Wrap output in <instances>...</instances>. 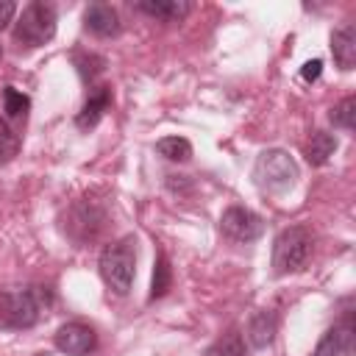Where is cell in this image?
Returning a JSON list of instances; mask_svg holds the SVG:
<instances>
[{"mask_svg":"<svg viewBox=\"0 0 356 356\" xmlns=\"http://www.w3.org/2000/svg\"><path fill=\"white\" fill-rule=\"evenodd\" d=\"M14 14H17V6L11 0H0V31L8 28V22L14 19Z\"/></svg>","mask_w":356,"mask_h":356,"instance_id":"cell-24","label":"cell"},{"mask_svg":"<svg viewBox=\"0 0 356 356\" xmlns=\"http://www.w3.org/2000/svg\"><path fill=\"white\" fill-rule=\"evenodd\" d=\"M72 64L78 67V75H81L83 81H95V78L106 70V58L97 56V53H86V50L75 53V56H72Z\"/></svg>","mask_w":356,"mask_h":356,"instance_id":"cell-20","label":"cell"},{"mask_svg":"<svg viewBox=\"0 0 356 356\" xmlns=\"http://www.w3.org/2000/svg\"><path fill=\"white\" fill-rule=\"evenodd\" d=\"M220 234L236 245H248L264 234V220L245 206H228L220 217Z\"/></svg>","mask_w":356,"mask_h":356,"instance_id":"cell-6","label":"cell"},{"mask_svg":"<svg viewBox=\"0 0 356 356\" xmlns=\"http://www.w3.org/2000/svg\"><path fill=\"white\" fill-rule=\"evenodd\" d=\"M0 58H3V47H0Z\"/></svg>","mask_w":356,"mask_h":356,"instance_id":"cell-25","label":"cell"},{"mask_svg":"<svg viewBox=\"0 0 356 356\" xmlns=\"http://www.w3.org/2000/svg\"><path fill=\"white\" fill-rule=\"evenodd\" d=\"M320 75H323V61H320V58H312V61H306V64L300 67V78H303L306 83H314Z\"/></svg>","mask_w":356,"mask_h":356,"instance_id":"cell-23","label":"cell"},{"mask_svg":"<svg viewBox=\"0 0 356 356\" xmlns=\"http://www.w3.org/2000/svg\"><path fill=\"white\" fill-rule=\"evenodd\" d=\"M312 250H314V236L306 225H289L278 231V236L273 239V273L275 275L300 273L309 264Z\"/></svg>","mask_w":356,"mask_h":356,"instance_id":"cell-3","label":"cell"},{"mask_svg":"<svg viewBox=\"0 0 356 356\" xmlns=\"http://www.w3.org/2000/svg\"><path fill=\"white\" fill-rule=\"evenodd\" d=\"M337 153V136L328 131H314L306 142V161L312 167H323Z\"/></svg>","mask_w":356,"mask_h":356,"instance_id":"cell-14","label":"cell"},{"mask_svg":"<svg viewBox=\"0 0 356 356\" xmlns=\"http://www.w3.org/2000/svg\"><path fill=\"white\" fill-rule=\"evenodd\" d=\"M275 331H278V320H275V314L267 312V309H261V312H256V314L248 320L245 337H248L250 348H267V345L273 342Z\"/></svg>","mask_w":356,"mask_h":356,"instance_id":"cell-13","label":"cell"},{"mask_svg":"<svg viewBox=\"0 0 356 356\" xmlns=\"http://www.w3.org/2000/svg\"><path fill=\"white\" fill-rule=\"evenodd\" d=\"M170 284H172V270H170V264H167V256H164V253H159V256H156V264H153V281H150V300H156V298L167 295Z\"/></svg>","mask_w":356,"mask_h":356,"instance_id":"cell-19","label":"cell"},{"mask_svg":"<svg viewBox=\"0 0 356 356\" xmlns=\"http://www.w3.org/2000/svg\"><path fill=\"white\" fill-rule=\"evenodd\" d=\"M3 111L8 120H22L31 111V97L14 86H6L3 89Z\"/></svg>","mask_w":356,"mask_h":356,"instance_id":"cell-18","label":"cell"},{"mask_svg":"<svg viewBox=\"0 0 356 356\" xmlns=\"http://www.w3.org/2000/svg\"><path fill=\"white\" fill-rule=\"evenodd\" d=\"M53 342H56V348H58L61 353H67V356H89V353L97 348V334H95L92 325L72 320V323H64V325L56 331Z\"/></svg>","mask_w":356,"mask_h":356,"instance_id":"cell-7","label":"cell"},{"mask_svg":"<svg viewBox=\"0 0 356 356\" xmlns=\"http://www.w3.org/2000/svg\"><path fill=\"white\" fill-rule=\"evenodd\" d=\"M97 267H100V278L114 295H128L136 275V239L122 236L117 242H108L100 250Z\"/></svg>","mask_w":356,"mask_h":356,"instance_id":"cell-2","label":"cell"},{"mask_svg":"<svg viewBox=\"0 0 356 356\" xmlns=\"http://www.w3.org/2000/svg\"><path fill=\"white\" fill-rule=\"evenodd\" d=\"M203 356H245V339H242V334L236 328H231L217 342H211Z\"/></svg>","mask_w":356,"mask_h":356,"instance_id":"cell-17","label":"cell"},{"mask_svg":"<svg viewBox=\"0 0 356 356\" xmlns=\"http://www.w3.org/2000/svg\"><path fill=\"white\" fill-rule=\"evenodd\" d=\"M108 106H111V86H95V89L89 92V97H86V103L81 106V111H78V117H75V125H78L81 131L95 128V125L103 120V114L108 111Z\"/></svg>","mask_w":356,"mask_h":356,"instance_id":"cell-10","label":"cell"},{"mask_svg":"<svg viewBox=\"0 0 356 356\" xmlns=\"http://www.w3.org/2000/svg\"><path fill=\"white\" fill-rule=\"evenodd\" d=\"M253 181H256V186L261 192H270V195L289 192L295 186V181H298V164L281 147L261 150L256 164H253Z\"/></svg>","mask_w":356,"mask_h":356,"instance_id":"cell-4","label":"cell"},{"mask_svg":"<svg viewBox=\"0 0 356 356\" xmlns=\"http://www.w3.org/2000/svg\"><path fill=\"white\" fill-rule=\"evenodd\" d=\"M56 22H58V17H56L53 3L33 0L22 8V14L14 25V39L22 47H42L56 36Z\"/></svg>","mask_w":356,"mask_h":356,"instance_id":"cell-5","label":"cell"},{"mask_svg":"<svg viewBox=\"0 0 356 356\" xmlns=\"http://www.w3.org/2000/svg\"><path fill=\"white\" fill-rule=\"evenodd\" d=\"M50 303H53V295L47 286H25V289L0 292V325L14 328V331L33 328Z\"/></svg>","mask_w":356,"mask_h":356,"instance_id":"cell-1","label":"cell"},{"mask_svg":"<svg viewBox=\"0 0 356 356\" xmlns=\"http://www.w3.org/2000/svg\"><path fill=\"white\" fill-rule=\"evenodd\" d=\"M83 25H86V31H92L95 36L108 39V36H117V33H120V14H117V8H111L108 3H92V6H86V11H83Z\"/></svg>","mask_w":356,"mask_h":356,"instance_id":"cell-9","label":"cell"},{"mask_svg":"<svg viewBox=\"0 0 356 356\" xmlns=\"http://www.w3.org/2000/svg\"><path fill=\"white\" fill-rule=\"evenodd\" d=\"M350 353H353V323L350 317H345L339 325L323 334L312 356H350Z\"/></svg>","mask_w":356,"mask_h":356,"instance_id":"cell-8","label":"cell"},{"mask_svg":"<svg viewBox=\"0 0 356 356\" xmlns=\"http://www.w3.org/2000/svg\"><path fill=\"white\" fill-rule=\"evenodd\" d=\"M156 153L164 156L167 161H189L192 145H189V139H184V136H164V139L156 142Z\"/></svg>","mask_w":356,"mask_h":356,"instance_id":"cell-16","label":"cell"},{"mask_svg":"<svg viewBox=\"0 0 356 356\" xmlns=\"http://www.w3.org/2000/svg\"><path fill=\"white\" fill-rule=\"evenodd\" d=\"M19 153V134L8 125L6 117H0V164L11 161Z\"/></svg>","mask_w":356,"mask_h":356,"instance_id":"cell-21","label":"cell"},{"mask_svg":"<svg viewBox=\"0 0 356 356\" xmlns=\"http://www.w3.org/2000/svg\"><path fill=\"white\" fill-rule=\"evenodd\" d=\"M134 8L161 22H181L192 6L186 0H139Z\"/></svg>","mask_w":356,"mask_h":356,"instance_id":"cell-11","label":"cell"},{"mask_svg":"<svg viewBox=\"0 0 356 356\" xmlns=\"http://www.w3.org/2000/svg\"><path fill=\"white\" fill-rule=\"evenodd\" d=\"M331 122L337 125V128H342V131H353V117H356V100L353 97H345V100H339L334 108H331Z\"/></svg>","mask_w":356,"mask_h":356,"instance_id":"cell-22","label":"cell"},{"mask_svg":"<svg viewBox=\"0 0 356 356\" xmlns=\"http://www.w3.org/2000/svg\"><path fill=\"white\" fill-rule=\"evenodd\" d=\"M331 56L339 70H353L356 64V31L353 25H342L331 33Z\"/></svg>","mask_w":356,"mask_h":356,"instance_id":"cell-12","label":"cell"},{"mask_svg":"<svg viewBox=\"0 0 356 356\" xmlns=\"http://www.w3.org/2000/svg\"><path fill=\"white\" fill-rule=\"evenodd\" d=\"M72 214L81 220V222H75V225H81V228H83V234H81V239H78V242L95 239V236H97V231L103 228V220H106V214H103L100 209L89 206V203H78V206L72 209Z\"/></svg>","mask_w":356,"mask_h":356,"instance_id":"cell-15","label":"cell"}]
</instances>
